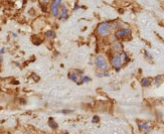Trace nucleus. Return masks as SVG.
<instances>
[{"instance_id": "obj_1", "label": "nucleus", "mask_w": 164, "mask_h": 134, "mask_svg": "<svg viewBox=\"0 0 164 134\" xmlns=\"http://www.w3.org/2000/svg\"><path fill=\"white\" fill-rule=\"evenodd\" d=\"M114 23L109 22V21H104L97 25L96 27V33L100 37H108L111 35L112 31L114 30Z\"/></svg>"}, {"instance_id": "obj_2", "label": "nucleus", "mask_w": 164, "mask_h": 134, "mask_svg": "<svg viewBox=\"0 0 164 134\" xmlns=\"http://www.w3.org/2000/svg\"><path fill=\"white\" fill-rule=\"evenodd\" d=\"M95 65H96V68L98 70L102 71V72H106L109 69V64L107 62V59L103 55H99V56L96 57V59H95Z\"/></svg>"}, {"instance_id": "obj_3", "label": "nucleus", "mask_w": 164, "mask_h": 134, "mask_svg": "<svg viewBox=\"0 0 164 134\" xmlns=\"http://www.w3.org/2000/svg\"><path fill=\"white\" fill-rule=\"evenodd\" d=\"M62 4V0H51L50 6H49V11H50L51 16H53L54 18H58V16H60V9Z\"/></svg>"}, {"instance_id": "obj_4", "label": "nucleus", "mask_w": 164, "mask_h": 134, "mask_svg": "<svg viewBox=\"0 0 164 134\" xmlns=\"http://www.w3.org/2000/svg\"><path fill=\"white\" fill-rule=\"evenodd\" d=\"M124 63L125 62H124L123 59H122L121 54H120V53H114L111 58V66L113 67L117 72L122 68Z\"/></svg>"}, {"instance_id": "obj_5", "label": "nucleus", "mask_w": 164, "mask_h": 134, "mask_svg": "<svg viewBox=\"0 0 164 134\" xmlns=\"http://www.w3.org/2000/svg\"><path fill=\"white\" fill-rule=\"evenodd\" d=\"M132 33L131 28L129 27H121V28H118L115 30V37L117 40H121V39H125L128 36H130Z\"/></svg>"}, {"instance_id": "obj_6", "label": "nucleus", "mask_w": 164, "mask_h": 134, "mask_svg": "<svg viewBox=\"0 0 164 134\" xmlns=\"http://www.w3.org/2000/svg\"><path fill=\"white\" fill-rule=\"evenodd\" d=\"M58 18L60 20H67L69 18V8L66 4H62L60 6V16Z\"/></svg>"}, {"instance_id": "obj_7", "label": "nucleus", "mask_w": 164, "mask_h": 134, "mask_svg": "<svg viewBox=\"0 0 164 134\" xmlns=\"http://www.w3.org/2000/svg\"><path fill=\"white\" fill-rule=\"evenodd\" d=\"M111 48L115 53H120L122 51V48H123V46H122V44H121V42H120V41L115 40L113 43H112Z\"/></svg>"}, {"instance_id": "obj_8", "label": "nucleus", "mask_w": 164, "mask_h": 134, "mask_svg": "<svg viewBox=\"0 0 164 134\" xmlns=\"http://www.w3.org/2000/svg\"><path fill=\"white\" fill-rule=\"evenodd\" d=\"M68 78L70 79L71 81H73V82L78 83V84H81V82H79V81H80V79H79V75L77 74L76 72H71V73H69Z\"/></svg>"}, {"instance_id": "obj_9", "label": "nucleus", "mask_w": 164, "mask_h": 134, "mask_svg": "<svg viewBox=\"0 0 164 134\" xmlns=\"http://www.w3.org/2000/svg\"><path fill=\"white\" fill-rule=\"evenodd\" d=\"M152 84V79L150 78H143L141 80V85L142 87H145V88H147V87H150Z\"/></svg>"}, {"instance_id": "obj_10", "label": "nucleus", "mask_w": 164, "mask_h": 134, "mask_svg": "<svg viewBox=\"0 0 164 134\" xmlns=\"http://www.w3.org/2000/svg\"><path fill=\"white\" fill-rule=\"evenodd\" d=\"M44 36L46 37L47 39H53L56 37V32H54V30H47L45 31Z\"/></svg>"}, {"instance_id": "obj_11", "label": "nucleus", "mask_w": 164, "mask_h": 134, "mask_svg": "<svg viewBox=\"0 0 164 134\" xmlns=\"http://www.w3.org/2000/svg\"><path fill=\"white\" fill-rule=\"evenodd\" d=\"M139 128L140 129L145 130L146 132H149V130H150L149 123H148V122H144V123H142V124H139Z\"/></svg>"}, {"instance_id": "obj_12", "label": "nucleus", "mask_w": 164, "mask_h": 134, "mask_svg": "<svg viewBox=\"0 0 164 134\" xmlns=\"http://www.w3.org/2000/svg\"><path fill=\"white\" fill-rule=\"evenodd\" d=\"M162 81H163V78H162L161 76H158V77H156V78H154V80L152 81V82L155 84V86L158 87L162 83Z\"/></svg>"}, {"instance_id": "obj_13", "label": "nucleus", "mask_w": 164, "mask_h": 134, "mask_svg": "<svg viewBox=\"0 0 164 134\" xmlns=\"http://www.w3.org/2000/svg\"><path fill=\"white\" fill-rule=\"evenodd\" d=\"M48 124H49V126H50V128H52V129H56V128H58V124L56 123V121H54V120L51 119V118L49 119Z\"/></svg>"}, {"instance_id": "obj_14", "label": "nucleus", "mask_w": 164, "mask_h": 134, "mask_svg": "<svg viewBox=\"0 0 164 134\" xmlns=\"http://www.w3.org/2000/svg\"><path fill=\"white\" fill-rule=\"evenodd\" d=\"M81 83H89V82H91L92 81V79L90 78V77H88V76H83L82 78H81Z\"/></svg>"}, {"instance_id": "obj_15", "label": "nucleus", "mask_w": 164, "mask_h": 134, "mask_svg": "<svg viewBox=\"0 0 164 134\" xmlns=\"http://www.w3.org/2000/svg\"><path fill=\"white\" fill-rule=\"evenodd\" d=\"M99 121H100V118H99V116H94V117H93V122H95V123H98Z\"/></svg>"}, {"instance_id": "obj_16", "label": "nucleus", "mask_w": 164, "mask_h": 134, "mask_svg": "<svg viewBox=\"0 0 164 134\" xmlns=\"http://www.w3.org/2000/svg\"><path fill=\"white\" fill-rule=\"evenodd\" d=\"M144 54H145V56H146V58H147V59H151V55H150L147 51H145V52H144Z\"/></svg>"}, {"instance_id": "obj_17", "label": "nucleus", "mask_w": 164, "mask_h": 134, "mask_svg": "<svg viewBox=\"0 0 164 134\" xmlns=\"http://www.w3.org/2000/svg\"><path fill=\"white\" fill-rule=\"evenodd\" d=\"M62 112L64 114H69V113H72V110H62Z\"/></svg>"}, {"instance_id": "obj_18", "label": "nucleus", "mask_w": 164, "mask_h": 134, "mask_svg": "<svg viewBox=\"0 0 164 134\" xmlns=\"http://www.w3.org/2000/svg\"><path fill=\"white\" fill-rule=\"evenodd\" d=\"M41 1V3H42V4H44V5H46L47 3L49 2V0H40Z\"/></svg>"}, {"instance_id": "obj_19", "label": "nucleus", "mask_w": 164, "mask_h": 134, "mask_svg": "<svg viewBox=\"0 0 164 134\" xmlns=\"http://www.w3.org/2000/svg\"><path fill=\"white\" fill-rule=\"evenodd\" d=\"M77 74H78V75H83V73H84V72H83V71L82 70H77Z\"/></svg>"}, {"instance_id": "obj_20", "label": "nucleus", "mask_w": 164, "mask_h": 134, "mask_svg": "<svg viewBox=\"0 0 164 134\" xmlns=\"http://www.w3.org/2000/svg\"><path fill=\"white\" fill-rule=\"evenodd\" d=\"M80 5H79V4H76V5H75V8H74V10H77V9H79V8H80Z\"/></svg>"}, {"instance_id": "obj_21", "label": "nucleus", "mask_w": 164, "mask_h": 134, "mask_svg": "<svg viewBox=\"0 0 164 134\" xmlns=\"http://www.w3.org/2000/svg\"><path fill=\"white\" fill-rule=\"evenodd\" d=\"M162 78H163V81H164V77H162Z\"/></svg>"}]
</instances>
